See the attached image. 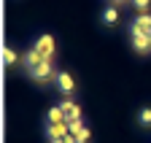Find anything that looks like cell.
<instances>
[{"mask_svg":"<svg viewBox=\"0 0 151 143\" xmlns=\"http://www.w3.org/2000/svg\"><path fill=\"white\" fill-rule=\"evenodd\" d=\"M76 138H78V143H89V138H92V132H89V127H84L78 135H76Z\"/></svg>","mask_w":151,"mask_h":143,"instance_id":"15","label":"cell"},{"mask_svg":"<svg viewBox=\"0 0 151 143\" xmlns=\"http://www.w3.org/2000/svg\"><path fill=\"white\" fill-rule=\"evenodd\" d=\"M124 3H127V0H111V6H116V8H122Z\"/></svg>","mask_w":151,"mask_h":143,"instance_id":"17","label":"cell"},{"mask_svg":"<svg viewBox=\"0 0 151 143\" xmlns=\"http://www.w3.org/2000/svg\"><path fill=\"white\" fill-rule=\"evenodd\" d=\"M54 49H57V43H54L51 35H41V38L35 41V51H38V54H41L46 62H51V60H54Z\"/></svg>","mask_w":151,"mask_h":143,"instance_id":"1","label":"cell"},{"mask_svg":"<svg viewBox=\"0 0 151 143\" xmlns=\"http://www.w3.org/2000/svg\"><path fill=\"white\" fill-rule=\"evenodd\" d=\"M54 84H57V89H60L62 95H73V92H76V78L68 73V70H60Z\"/></svg>","mask_w":151,"mask_h":143,"instance_id":"5","label":"cell"},{"mask_svg":"<svg viewBox=\"0 0 151 143\" xmlns=\"http://www.w3.org/2000/svg\"><path fill=\"white\" fill-rule=\"evenodd\" d=\"M138 124L143 130H151V108H148V105H143V108L138 111Z\"/></svg>","mask_w":151,"mask_h":143,"instance_id":"10","label":"cell"},{"mask_svg":"<svg viewBox=\"0 0 151 143\" xmlns=\"http://www.w3.org/2000/svg\"><path fill=\"white\" fill-rule=\"evenodd\" d=\"M49 143H62V140H49Z\"/></svg>","mask_w":151,"mask_h":143,"instance_id":"18","label":"cell"},{"mask_svg":"<svg viewBox=\"0 0 151 143\" xmlns=\"http://www.w3.org/2000/svg\"><path fill=\"white\" fill-rule=\"evenodd\" d=\"M65 116H62V108L60 105H54V108H49V124H62Z\"/></svg>","mask_w":151,"mask_h":143,"instance_id":"11","label":"cell"},{"mask_svg":"<svg viewBox=\"0 0 151 143\" xmlns=\"http://www.w3.org/2000/svg\"><path fill=\"white\" fill-rule=\"evenodd\" d=\"M3 62H6V65L11 68V65H16V62H22V57H16V51L6 46V49H3Z\"/></svg>","mask_w":151,"mask_h":143,"instance_id":"12","label":"cell"},{"mask_svg":"<svg viewBox=\"0 0 151 143\" xmlns=\"http://www.w3.org/2000/svg\"><path fill=\"white\" fill-rule=\"evenodd\" d=\"M19 65H22V68L27 70V73L32 76V73H35V70H38V68H41V65H43V57H41V54H38V51H35V46H32V49H27V51H24V54H22V62H19Z\"/></svg>","mask_w":151,"mask_h":143,"instance_id":"2","label":"cell"},{"mask_svg":"<svg viewBox=\"0 0 151 143\" xmlns=\"http://www.w3.org/2000/svg\"><path fill=\"white\" fill-rule=\"evenodd\" d=\"M46 135H49V140H62L65 135H70L68 121H62V124H49V127H46Z\"/></svg>","mask_w":151,"mask_h":143,"instance_id":"7","label":"cell"},{"mask_svg":"<svg viewBox=\"0 0 151 143\" xmlns=\"http://www.w3.org/2000/svg\"><path fill=\"white\" fill-rule=\"evenodd\" d=\"M62 143H78V138H76V135H65Z\"/></svg>","mask_w":151,"mask_h":143,"instance_id":"16","label":"cell"},{"mask_svg":"<svg viewBox=\"0 0 151 143\" xmlns=\"http://www.w3.org/2000/svg\"><path fill=\"white\" fill-rule=\"evenodd\" d=\"M68 130H70V135H78V132L84 130V121H81V119H76V121H68Z\"/></svg>","mask_w":151,"mask_h":143,"instance_id":"14","label":"cell"},{"mask_svg":"<svg viewBox=\"0 0 151 143\" xmlns=\"http://www.w3.org/2000/svg\"><path fill=\"white\" fill-rule=\"evenodd\" d=\"M60 108H62V116H65V121H76V119H81V105L76 103V100H62L60 103Z\"/></svg>","mask_w":151,"mask_h":143,"instance_id":"6","label":"cell"},{"mask_svg":"<svg viewBox=\"0 0 151 143\" xmlns=\"http://www.w3.org/2000/svg\"><path fill=\"white\" fill-rule=\"evenodd\" d=\"M57 73H60V70H54V65L43 60V65L32 73V81H38V84H49V81H57Z\"/></svg>","mask_w":151,"mask_h":143,"instance_id":"4","label":"cell"},{"mask_svg":"<svg viewBox=\"0 0 151 143\" xmlns=\"http://www.w3.org/2000/svg\"><path fill=\"white\" fill-rule=\"evenodd\" d=\"M148 38H151V32H148Z\"/></svg>","mask_w":151,"mask_h":143,"instance_id":"19","label":"cell"},{"mask_svg":"<svg viewBox=\"0 0 151 143\" xmlns=\"http://www.w3.org/2000/svg\"><path fill=\"white\" fill-rule=\"evenodd\" d=\"M129 41H132V49H135L138 54H148V51H151V38H148V32L132 30V32H129Z\"/></svg>","mask_w":151,"mask_h":143,"instance_id":"3","label":"cell"},{"mask_svg":"<svg viewBox=\"0 0 151 143\" xmlns=\"http://www.w3.org/2000/svg\"><path fill=\"white\" fill-rule=\"evenodd\" d=\"M132 30L138 32H151V14H138L132 19Z\"/></svg>","mask_w":151,"mask_h":143,"instance_id":"8","label":"cell"},{"mask_svg":"<svg viewBox=\"0 0 151 143\" xmlns=\"http://www.w3.org/2000/svg\"><path fill=\"white\" fill-rule=\"evenodd\" d=\"M132 3V8H135L138 14H151L148 8H151V0H129Z\"/></svg>","mask_w":151,"mask_h":143,"instance_id":"13","label":"cell"},{"mask_svg":"<svg viewBox=\"0 0 151 143\" xmlns=\"http://www.w3.org/2000/svg\"><path fill=\"white\" fill-rule=\"evenodd\" d=\"M100 22H103V24H108V27L119 24V8H116V6H108V8L103 11V16H100Z\"/></svg>","mask_w":151,"mask_h":143,"instance_id":"9","label":"cell"}]
</instances>
